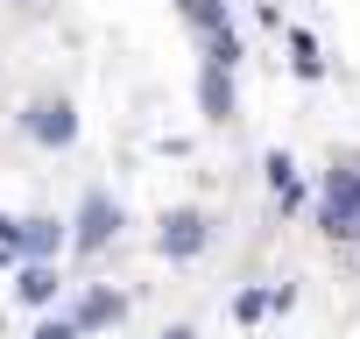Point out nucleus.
Masks as SVG:
<instances>
[{
    "instance_id": "1",
    "label": "nucleus",
    "mask_w": 360,
    "mask_h": 339,
    "mask_svg": "<svg viewBox=\"0 0 360 339\" xmlns=\"http://www.w3.org/2000/svg\"><path fill=\"white\" fill-rule=\"evenodd\" d=\"M318 226L332 234V241H346V234H360V170H325V198H318Z\"/></svg>"
},
{
    "instance_id": "2",
    "label": "nucleus",
    "mask_w": 360,
    "mask_h": 339,
    "mask_svg": "<svg viewBox=\"0 0 360 339\" xmlns=\"http://www.w3.org/2000/svg\"><path fill=\"white\" fill-rule=\"evenodd\" d=\"M113 234H120V205L106 191H85V205H78V255H99Z\"/></svg>"
},
{
    "instance_id": "3",
    "label": "nucleus",
    "mask_w": 360,
    "mask_h": 339,
    "mask_svg": "<svg viewBox=\"0 0 360 339\" xmlns=\"http://www.w3.org/2000/svg\"><path fill=\"white\" fill-rule=\"evenodd\" d=\"M22 127H29V134H36L43 148H64V141L78 134V113H71L64 99H36V106L22 113Z\"/></svg>"
},
{
    "instance_id": "4",
    "label": "nucleus",
    "mask_w": 360,
    "mask_h": 339,
    "mask_svg": "<svg viewBox=\"0 0 360 339\" xmlns=\"http://www.w3.org/2000/svg\"><path fill=\"white\" fill-rule=\"evenodd\" d=\"M205 241H212V226H205V212H191V205L162 219V255H169V262H191Z\"/></svg>"
},
{
    "instance_id": "5",
    "label": "nucleus",
    "mask_w": 360,
    "mask_h": 339,
    "mask_svg": "<svg viewBox=\"0 0 360 339\" xmlns=\"http://www.w3.org/2000/svg\"><path fill=\"white\" fill-rule=\"evenodd\" d=\"M64 248V226L57 219H15V241L0 248V255H29V262H50Z\"/></svg>"
},
{
    "instance_id": "6",
    "label": "nucleus",
    "mask_w": 360,
    "mask_h": 339,
    "mask_svg": "<svg viewBox=\"0 0 360 339\" xmlns=\"http://www.w3.org/2000/svg\"><path fill=\"white\" fill-rule=\"evenodd\" d=\"M176 8H184V22L212 43V36H233V22H226V0H176Z\"/></svg>"
},
{
    "instance_id": "7",
    "label": "nucleus",
    "mask_w": 360,
    "mask_h": 339,
    "mask_svg": "<svg viewBox=\"0 0 360 339\" xmlns=\"http://www.w3.org/2000/svg\"><path fill=\"white\" fill-rule=\"evenodd\" d=\"M120 311H127V304H120L113 290H92V297H85V304L71 311V332H92V325H113Z\"/></svg>"
},
{
    "instance_id": "8",
    "label": "nucleus",
    "mask_w": 360,
    "mask_h": 339,
    "mask_svg": "<svg viewBox=\"0 0 360 339\" xmlns=\"http://www.w3.org/2000/svg\"><path fill=\"white\" fill-rule=\"evenodd\" d=\"M198 99H205V120H226L233 113V71H205L198 78Z\"/></svg>"
},
{
    "instance_id": "9",
    "label": "nucleus",
    "mask_w": 360,
    "mask_h": 339,
    "mask_svg": "<svg viewBox=\"0 0 360 339\" xmlns=\"http://www.w3.org/2000/svg\"><path fill=\"white\" fill-rule=\"evenodd\" d=\"M15 290H22V304H50V297H57V269H50V262H29Z\"/></svg>"
},
{
    "instance_id": "10",
    "label": "nucleus",
    "mask_w": 360,
    "mask_h": 339,
    "mask_svg": "<svg viewBox=\"0 0 360 339\" xmlns=\"http://www.w3.org/2000/svg\"><path fill=\"white\" fill-rule=\"evenodd\" d=\"M269 191H276V198H283V205H297V198H304V191H297V162H290V155H283V148H276V155H269Z\"/></svg>"
},
{
    "instance_id": "11",
    "label": "nucleus",
    "mask_w": 360,
    "mask_h": 339,
    "mask_svg": "<svg viewBox=\"0 0 360 339\" xmlns=\"http://www.w3.org/2000/svg\"><path fill=\"white\" fill-rule=\"evenodd\" d=\"M233 311H240V325H255V318L269 311V290H240V297H233Z\"/></svg>"
},
{
    "instance_id": "12",
    "label": "nucleus",
    "mask_w": 360,
    "mask_h": 339,
    "mask_svg": "<svg viewBox=\"0 0 360 339\" xmlns=\"http://www.w3.org/2000/svg\"><path fill=\"white\" fill-rule=\"evenodd\" d=\"M36 339H78V332H71V318H50V325H43Z\"/></svg>"
},
{
    "instance_id": "13",
    "label": "nucleus",
    "mask_w": 360,
    "mask_h": 339,
    "mask_svg": "<svg viewBox=\"0 0 360 339\" xmlns=\"http://www.w3.org/2000/svg\"><path fill=\"white\" fill-rule=\"evenodd\" d=\"M162 339H191V325H176V332H162Z\"/></svg>"
}]
</instances>
